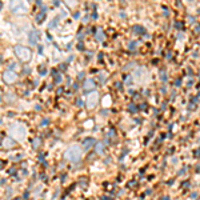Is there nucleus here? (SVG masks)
<instances>
[{"label": "nucleus", "mask_w": 200, "mask_h": 200, "mask_svg": "<svg viewBox=\"0 0 200 200\" xmlns=\"http://www.w3.org/2000/svg\"><path fill=\"white\" fill-rule=\"evenodd\" d=\"M14 144H15V143L12 142L11 139H7L6 142H4V145H6V147H9V148H11V147H14Z\"/></svg>", "instance_id": "nucleus-10"}, {"label": "nucleus", "mask_w": 200, "mask_h": 200, "mask_svg": "<svg viewBox=\"0 0 200 200\" xmlns=\"http://www.w3.org/2000/svg\"><path fill=\"white\" fill-rule=\"evenodd\" d=\"M67 4L70 7H73V6H76V3H78V0H64Z\"/></svg>", "instance_id": "nucleus-11"}, {"label": "nucleus", "mask_w": 200, "mask_h": 200, "mask_svg": "<svg viewBox=\"0 0 200 200\" xmlns=\"http://www.w3.org/2000/svg\"><path fill=\"white\" fill-rule=\"evenodd\" d=\"M0 7H1V3H0Z\"/></svg>", "instance_id": "nucleus-14"}, {"label": "nucleus", "mask_w": 200, "mask_h": 200, "mask_svg": "<svg viewBox=\"0 0 200 200\" xmlns=\"http://www.w3.org/2000/svg\"><path fill=\"white\" fill-rule=\"evenodd\" d=\"M95 88V83H93L92 79H87L84 81V91H90V90H93Z\"/></svg>", "instance_id": "nucleus-7"}, {"label": "nucleus", "mask_w": 200, "mask_h": 200, "mask_svg": "<svg viewBox=\"0 0 200 200\" xmlns=\"http://www.w3.org/2000/svg\"><path fill=\"white\" fill-rule=\"evenodd\" d=\"M3 79L6 83H8V84H12V83H15L16 81V79H18V75H16V72H14L12 70H7L3 72Z\"/></svg>", "instance_id": "nucleus-5"}, {"label": "nucleus", "mask_w": 200, "mask_h": 200, "mask_svg": "<svg viewBox=\"0 0 200 200\" xmlns=\"http://www.w3.org/2000/svg\"><path fill=\"white\" fill-rule=\"evenodd\" d=\"M96 99H98V96H96V93H92V95H90V98H88V107L92 108L96 105Z\"/></svg>", "instance_id": "nucleus-8"}, {"label": "nucleus", "mask_w": 200, "mask_h": 200, "mask_svg": "<svg viewBox=\"0 0 200 200\" xmlns=\"http://www.w3.org/2000/svg\"><path fill=\"white\" fill-rule=\"evenodd\" d=\"M135 46H136V43H135V41H132V43H131V47H130V48L133 49V48H135Z\"/></svg>", "instance_id": "nucleus-13"}, {"label": "nucleus", "mask_w": 200, "mask_h": 200, "mask_svg": "<svg viewBox=\"0 0 200 200\" xmlns=\"http://www.w3.org/2000/svg\"><path fill=\"white\" fill-rule=\"evenodd\" d=\"M65 157L71 162H79L81 157V149L78 145H72L71 148H68L65 152Z\"/></svg>", "instance_id": "nucleus-3"}, {"label": "nucleus", "mask_w": 200, "mask_h": 200, "mask_svg": "<svg viewBox=\"0 0 200 200\" xmlns=\"http://www.w3.org/2000/svg\"><path fill=\"white\" fill-rule=\"evenodd\" d=\"M14 51H15V55L18 56L19 60H21V61H28L32 56L31 51H29L27 47H23V46H16L14 48Z\"/></svg>", "instance_id": "nucleus-1"}, {"label": "nucleus", "mask_w": 200, "mask_h": 200, "mask_svg": "<svg viewBox=\"0 0 200 200\" xmlns=\"http://www.w3.org/2000/svg\"><path fill=\"white\" fill-rule=\"evenodd\" d=\"M96 39H98L99 41H102V40H103V32H102V29H99V31H98V35H96Z\"/></svg>", "instance_id": "nucleus-12"}, {"label": "nucleus", "mask_w": 200, "mask_h": 200, "mask_svg": "<svg viewBox=\"0 0 200 200\" xmlns=\"http://www.w3.org/2000/svg\"><path fill=\"white\" fill-rule=\"evenodd\" d=\"M39 31H36V29H33V31H31V33H29V38H28V41L31 46H36L38 44V40H39Z\"/></svg>", "instance_id": "nucleus-6"}, {"label": "nucleus", "mask_w": 200, "mask_h": 200, "mask_svg": "<svg viewBox=\"0 0 200 200\" xmlns=\"http://www.w3.org/2000/svg\"><path fill=\"white\" fill-rule=\"evenodd\" d=\"M133 31H135V32H139V33H145V29L143 28V27H139V26L135 27V28H133Z\"/></svg>", "instance_id": "nucleus-9"}, {"label": "nucleus", "mask_w": 200, "mask_h": 200, "mask_svg": "<svg viewBox=\"0 0 200 200\" xmlns=\"http://www.w3.org/2000/svg\"><path fill=\"white\" fill-rule=\"evenodd\" d=\"M9 133L18 140H23L24 137H26V130H24L21 125H18V124L12 125V127L9 128Z\"/></svg>", "instance_id": "nucleus-4"}, {"label": "nucleus", "mask_w": 200, "mask_h": 200, "mask_svg": "<svg viewBox=\"0 0 200 200\" xmlns=\"http://www.w3.org/2000/svg\"><path fill=\"white\" fill-rule=\"evenodd\" d=\"M9 9L14 14H26L27 7L23 0H11L9 1Z\"/></svg>", "instance_id": "nucleus-2"}]
</instances>
